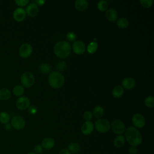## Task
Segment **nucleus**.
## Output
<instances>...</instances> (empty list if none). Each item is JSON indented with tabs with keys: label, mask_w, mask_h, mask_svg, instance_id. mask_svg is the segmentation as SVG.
I'll return each instance as SVG.
<instances>
[{
	"label": "nucleus",
	"mask_w": 154,
	"mask_h": 154,
	"mask_svg": "<svg viewBox=\"0 0 154 154\" xmlns=\"http://www.w3.org/2000/svg\"><path fill=\"white\" fill-rule=\"evenodd\" d=\"M58 154H72V153L67 149H63L59 152Z\"/></svg>",
	"instance_id": "ea45409f"
},
{
	"label": "nucleus",
	"mask_w": 154,
	"mask_h": 154,
	"mask_svg": "<svg viewBox=\"0 0 154 154\" xmlns=\"http://www.w3.org/2000/svg\"><path fill=\"white\" fill-rule=\"evenodd\" d=\"M93 115L97 119H100L102 116L103 115L104 109L101 106H96L93 109Z\"/></svg>",
	"instance_id": "b1692460"
},
{
	"label": "nucleus",
	"mask_w": 154,
	"mask_h": 154,
	"mask_svg": "<svg viewBox=\"0 0 154 154\" xmlns=\"http://www.w3.org/2000/svg\"><path fill=\"white\" fill-rule=\"evenodd\" d=\"M10 120V116L7 112H0V123L3 124H6L9 122Z\"/></svg>",
	"instance_id": "bb28decb"
},
{
	"label": "nucleus",
	"mask_w": 154,
	"mask_h": 154,
	"mask_svg": "<svg viewBox=\"0 0 154 154\" xmlns=\"http://www.w3.org/2000/svg\"><path fill=\"white\" fill-rule=\"evenodd\" d=\"M65 79L63 75L58 72L54 71L51 72L48 76V82L53 88H60L64 84Z\"/></svg>",
	"instance_id": "7ed1b4c3"
},
{
	"label": "nucleus",
	"mask_w": 154,
	"mask_h": 154,
	"mask_svg": "<svg viewBox=\"0 0 154 154\" xmlns=\"http://www.w3.org/2000/svg\"><path fill=\"white\" fill-rule=\"evenodd\" d=\"M19 53L22 58H26L32 54V48L29 43H23L19 49Z\"/></svg>",
	"instance_id": "1a4fd4ad"
},
{
	"label": "nucleus",
	"mask_w": 154,
	"mask_h": 154,
	"mask_svg": "<svg viewBox=\"0 0 154 154\" xmlns=\"http://www.w3.org/2000/svg\"><path fill=\"white\" fill-rule=\"evenodd\" d=\"M125 141L126 140L123 135H118L114 138L113 140V144L114 147L117 148H120L124 146Z\"/></svg>",
	"instance_id": "6ab92c4d"
},
{
	"label": "nucleus",
	"mask_w": 154,
	"mask_h": 154,
	"mask_svg": "<svg viewBox=\"0 0 154 154\" xmlns=\"http://www.w3.org/2000/svg\"><path fill=\"white\" fill-rule=\"evenodd\" d=\"M16 105L19 109L25 110L30 106V100L26 96H20L17 99Z\"/></svg>",
	"instance_id": "9d476101"
},
{
	"label": "nucleus",
	"mask_w": 154,
	"mask_h": 154,
	"mask_svg": "<svg viewBox=\"0 0 154 154\" xmlns=\"http://www.w3.org/2000/svg\"><path fill=\"white\" fill-rule=\"evenodd\" d=\"M34 152L35 154H42L43 152V149L42 147L41 144H37L34 147Z\"/></svg>",
	"instance_id": "72a5a7b5"
},
{
	"label": "nucleus",
	"mask_w": 154,
	"mask_h": 154,
	"mask_svg": "<svg viewBox=\"0 0 154 154\" xmlns=\"http://www.w3.org/2000/svg\"><path fill=\"white\" fill-rule=\"evenodd\" d=\"M13 128L16 130H22L25 126V121L24 119L19 115L14 116L11 120L10 123Z\"/></svg>",
	"instance_id": "0eeeda50"
},
{
	"label": "nucleus",
	"mask_w": 154,
	"mask_h": 154,
	"mask_svg": "<svg viewBox=\"0 0 154 154\" xmlns=\"http://www.w3.org/2000/svg\"><path fill=\"white\" fill-rule=\"evenodd\" d=\"M37 111V108L35 105H30L28 108V112L32 115H34L35 114H36Z\"/></svg>",
	"instance_id": "c9c22d12"
},
{
	"label": "nucleus",
	"mask_w": 154,
	"mask_h": 154,
	"mask_svg": "<svg viewBox=\"0 0 154 154\" xmlns=\"http://www.w3.org/2000/svg\"><path fill=\"white\" fill-rule=\"evenodd\" d=\"M72 50L75 54L81 55L85 52L86 46L83 42L81 40H76L72 44Z\"/></svg>",
	"instance_id": "9b49d317"
},
{
	"label": "nucleus",
	"mask_w": 154,
	"mask_h": 154,
	"mask_svg": "<svg viewBox=\"0 0 154 154\" xmlns=\"http://www.w3.org/2000/svg\"><path fill=\"white\" fill-rule=\"evenodd\" d=\"M125 138L131 146L140 145L143 142V137L140 131L134 126H130L125 131Z\"/></svg>",
	"instance_id": "f257e3e1"
},
{
	"label": "nucleus",
	"mask_w": 154,
	"mask_h": 154,
	"mask_svg": "<svg viewBox=\"0 0 154 154\" xmlns=\"http://www.w3.org/2000/svg\"><path fill=\"white\" fill-rule=\"evenodd\" d=\"M116 24L117 25V26L120 28L122 29H124L126 28L129 25V21L126 18H120L119 19L117 22H116Z\"/></svg>",
	"instance_id": "a878e982"
},
{
	"label": "nucleus",
	"mask_w": 154,
	"mask_h": 154,
	"mask_svg": "<svg viewBox=\"0 0 154 154\" xmlns=\"http://www.w3.org/2000/svg\"><path fill=\"white\" fill-rule=\"evenodd\" d=\"M27 154H35L34 152H29Z\"/></svg>",
	"instance_id": "79ce46f5"
},
{
	"label": "nucleus",
	"mask_w": 154,
	"mask_h": 154,
	"mask_svg": "<svg viewBox=\"0 0 154 154\" xmlns=\"http://www.w3.org/2000/svg\"><path fill=\"white\" fill-rule=\"evenodd\" d=\"M55 145V141L54 139L52 137H46L45 138L41 143V146L45 150H51L54 147Z\"/></svg>",
	"instance_id": "2eb2a0df"
},
{
	"label": "nucleus",
	"mask_w": 154,
	"mask_h": 154,
	"mask_svg": "<svg viewBox=\"0 0 154 154\" xmlns=\"http://www.w3.org/2000/svg\"><path fill=\"white\" fill-rule=\"evenodd\" d=\"M111 129L112 132L117 135H122L125 133L126 126L124 123L119 119L114 120L111 124Z\"/></svg>",
	"instance_id": "423d86ee"
},
{
	"label": "nucleus",
	"mask_w": 154,
	"mask_h": 154,
	"mask_svg": "<svg viewBox=\"0 0 154 154\" xmlns=\"http://www.w3.org/2000/svg\"><path fill=\"white\" fill-rule=\"evenodd\" d=\"M144 102L146 106L152 108L154 106V97L152 96H149L145 98Z\"/></svg>",
	"instance_id": "c756f323"
},
{
	"label": "nucleus",
	"mask_w": 154,
	"mask_h": 154,
	"mask_svg": "<svg viewBox=\"0 0 154 154\" xmlns=\"http://www.w3.org/2000/svg\"><path fill=\"white\" fill-rule=\"evenodd\" d=\"M88 6V2L86 0H76L75 2V7L76 9L79 11L86 10Z\"/></svg>",
	"instance_id": "a211bd4d"
},
{
	"label": "nucleus",
	"mask_w": 154,
	"mask_h": 154,
	"mask_svg": "<svg viewBox=\"0 0 154 154\" xmlns=\"http://www.w3.org/2000/svg\"><path fill=\"white\" fill-rule=\"evenodd\" d=\"M97 7L99 11H105L108 10V3L106 1L102 0L98 2L97 4Z\"/></svg>",
	"instance_id": "c85d7f7f"
},
{
	"label": "nucleus",
	"mask_w": 154,
	"mask_h": 154,
	"mask_svg": "<svg viewBox=\"0 0 154 154\" xmlns=\"http://www.w3.org/2000/svg\"><path fill=\"white\" fill-rule=\"evenodd\" d=\"M132 122L135 128H143L146 124V120L144 116L140 114H135L132 117Z\"/></svg>",
	"instance_id": "6e6552de"
},
{
	"label": "nucleus",
	"mask_w": 154,
	"mask_h": 154,
	"mask_svg": "<svg viewBox=\"0 0 154 154\" xmlns=\"http://www.w3.org/2000/svg\"><path fill=\"white\" fill-rule=\"evenodd\" d=\"M26 14L31 17L36 16L38 13V7L34 2H31L29 4L25 10Z\"/></svg>",
	"instance_id": "f8f14e48"
},
{
	"label": "nucleus",
	"mask_w": 154,
	"mask_h": 154,
	"mask_svg": "<svg viewBox=\"0 0 154 154\" xmlns=\"http://www.w3.org/2000/svg\"><path fill=\"white\" fill-rule=\"evenodd\" d=\"M135 81L131 77H126L122 81V86L126 90H131L135 86Z\"/></svg>",
	"instance_id": "dca6fc26"
},
{
	"label": "nucleus",
	"mask_w": 154,
	"mask_h": 154,
	"mask_svg": "<svg viewBox=\"0 0 154 154\" xmlns=\"http://www.w3.org/2000/svg\"><path fill=\"white\" fill-rule=\"evenodd\" d=\"M98 48V44L96 42H90L87 47V51L89 54H93L94 53Z\"/></svg>",
	"instance_id": "cd10ccee"
},
{
	"label": "nucleus",
	"mask_w": 154,
	"mask_h": 154,
	"mask_svg": "<svg viewBox=\"0 0 154 154\" xmlns=\"http://www.w3.org/2000/svg\"><path fill=\"white\" fill-rule=\"evenodd\" d=\"M4 128H5V129L6 131H11V130L13 128H12L11 124L9 123H8L5 124V125H4Z\"/></svg>",
	"instance_id": "58836bf2"
},
{
	"label": "nucleus",
	"mask_w": 154,
	"mask_h": 154,
	"mask_svg": "<svg viewBox=\"0 0 154 154\" xmlns=\"http://www.w3.org/2000/svg\"><path fill=\"white\" fill-rule=\"evenodd\" d=\"M13 93L14 96L17 97H20L24 93V87L21 85H17L13 88Z\"/></svg>",
	"instance_id": "393cba45"
},
{
	"label": "nucleus",
	"mask_w": 154,
	"mask_h": 154,
	"mask_svg": "<svg viewBox=\"0 0 154 154\" xmlns=\"http://www.w3.org/2000/svg\"><path fill=\"white\" fill-rule=\"evenodd\" d=\"M26 14L25 10L22 8L19 7L14 10L13 13V16L14 19L17 22H22L23 21L26 17Z\"/></svg>",
	"instance_id": "ddd939ff"
},
{
	"label": "nucleus",
	"mask_w": 154,
	"mask_h": 154,
	"mask_svg": "<svg viewBox=\"0 0 154 154\" xmlns=\"http://www.w3.org/2000/svg\"><path fill=\"white\" fill-rule=\"evenodd\" d=\"M35 82L34 75L31 72H24L20 77V82L23 87L26 88L31 87Z\"/></svg>",
	"instance_id": "39448f33"
},
{
	"label": "nucleus",
	"mask_w": 154,
	"mask_h": 154,
	"mask_svg": "<svg viewBox=\"0 0 154 154\" xmlns=\"http://www.w3.org/2000/svg\"><path fill=\"white\" fill-rule=\"evenodd\" d=\"M66 63L64 61H60L57 65V68L59 70H63L66 69Z\"/></svg>",
	"instance_id": "e433bc0d"
},
{
	"label": "nucleus",
	"mask_w": 154,
	"mask_h": 154,
	"mask_svg": "<svg viewBox=\"0 0 154 154\" xmlns=\"http://www.w3.org/2000/svg\"><path fill=\"white\" fill-rule=\"evenodd\" d=\"M72 47L67 41L62 40L57 42L54 47L55 55L60 58H65L69 56L71 53Z\"/></svg>",
	"instance_id": "f03ea898"
},
{
	"label": "nucleus",
	"mask_w": 154,
	"mask_h": 154,
	"mask_svg": "<svg viewBox=\"0 0 154 154\" xmlns=\"http://www.w3.org/2000/svg\"><path fill=\"white\" fill-rule=\"evenodd\" d=\"M39 70L41 73L44 74L50 73L52 70L51 66L48 63H42L39 66Z\"/></svg>",
	"instance_id": "5701e85b"
},
{
	"label": "nucleus",
	"mask_w": 154,
	"mask_h": 154,
	"mask_svg": "<svg viewBox=\"0 0 154 154\" xmlns=\"http://www.w3.org/2000/svg\"><path fill=\"white\" fill-rule=\"evenodd\" d=\"M140 3L144 8H150L152 6L153 1V0H140Z\"/></svg>",
	"instance_id": "7c9ffc66"
},
{
	"label": "nucleus",
	"mask_w": 154,
	"mask_h": 154,
	"mask_svg": "<svg viewBox=\"0 0 154 154\" xmlns=\"http://www.w3.org/2000/svg\"><path fill=\"white\" fill-rule=\"evenodd\" d=\"M124 93V89L121 85H117L114 87L112 91V96L116 98H119L122 96Z\"/></svg>",
	"instance_id": "412c9836"
},
{
	"label": "nucleus",
	"mask_w": 154,
	"mask_h": 154,
	"mask_svg": "<svg viewBox=\"0 0 154 154\" xmlns=\"http://www.w3.org/2000/svg\"><path fill=\"white\" fill-rule=\"evenodd\" d=\"M93 117V114L91 111H86L84 112L83 114V118L85 120V122L90 121Z\"/></svg>",
	"instance_id": "473e14b6"
},
{
	"label": "nucleus",
	"mask_w": 154,
	"mask_h": 154,
	"mask_svg": "<svg viewBox=\"0 0 154 154\" xmlns=\"http://www.w3.org/2000/svg\"><path fill=\"white\" fill-rule=\"evenodd\" d=\"M34 2L35 4H36L37 5H40V6H42V5H43L45 4V1H44V0H38V1H35Z\"/></svg>",
	"instance_id": "a19ab883"
},
{
	"label": "nucleus",
	"mask_w": 154,
	"mask_h": 154,
	"mask_svg": "<svg viewBox=\"0 0 154 154\" xmlns=\"http://www.w3.org/2000/svg\"><path fill=\"white\" fill-rule=\"evenodd\" d=\"M94 126L96 130L101 134L108 132L111 129L110 122L105 119H99L96 121Z\"/></svg>",
	"instance_id": "20e7f679"
},
{
	"label": "nucleus",
	"mask_w": 154,
	"mask_h": 154,
	"mask_svg": "<svg viewBox=\"0 0 154 154\" xmlns=\"http://www.w3.org/2000/svg\"><path fill=\"white\" fill-rule=\"evenodd\" d=\"M94 129V124L91 121H88V122H85L82 124L81 128V131L82 134H83L84 135H88L93 132Z\"/></svg>",
	"instance_id": "4468645a"
},
{
	"label": "nucleus",
	"mask_w": 154,
	"mask_h": 154,
	"mask_svg": "<svg viewBox=\"0 0 154 154\" xmlns=\"http://www.w3.org/2000/svg\"><path fill=\"white\" fill-rule=\"evenodd\" d=\"M66 38L69 42L73 43L76 41L77 36L73 32H69L66 34Z\"/></svg>",
	"instance_id": "2f4dec72"
},
{
	"label": "nucleus",
	"mask_w": 154,
	"mask_h": 154,
	"mask_svg": "<svg viewBox=\"0 0 154 154\" xmlns=\"http://www.w3.org/2000/svg\"><path fill=\"white\" fill-rule=\"evenodd\" d=\"M105 17L110 22H115L117 19L118 13L115 9L111 8L106 11Z\"/></svg>",
	"instance_id": "f3484780"
},
{
	"label": "nucleus",
	"mask_w": 154,
	"mask_h": 154,
	"mask_svg": "<svg viewBox=\"0 0 154 154\" xmlns=\"http://www.w3.org/2000/svg\"><path fill=\"white\" fill-rule=\"evenodd\" d=\"M138 149L136 146H131L128 149L129 154H137Z\"/></svg>",
	"instance_id": "4c0bfd02"
},
{
	"label": "nucleus",
	"mask_w": 154,
	"mask_h": 154,
	"mask_svg": "<svg viewBox=\"0 0 154 154\" xmlns=\"http://www.w3.org/2000/svg\"><path fill=\"white\" fill-rule=\"evenodd\" d=\"M11 93L9 89L4 88L0 90V100H7L11 97Z\"/></svg>",
	"instance_id": "4be33fe9"
},
{
	"label": "nucleus",
	"mask_w": 154,
	"mask_h": 154,
	"mask_svg": "<svg viewBox=\"0 0 154 154\" xmlns=\"http://www.w3.org/2000/svg\"><path fill=\"white\" fill-rule=\"evenodd\" d=\"M67 149L72 154H77L81 150V146L76 142H72L69 144Z\"/></svg>",
	"instance_id": "aec40b11"
},
{
	"label": "nucleus",
	"mask_w": 154,
	"mask_h": 154,
	"mask_svg": "<svg viewBox=\"0 0 154 154\" xmlns=\"http://www.w3.org/2000/svg\"><path fill=\"white\" fill-rule=\"evenodd\" d=\"M15 3L20 6V7H24L28 4L29 0H15Z\"/></svg>",
	"instance_id": "f704fd0d"
}]
</instances>
